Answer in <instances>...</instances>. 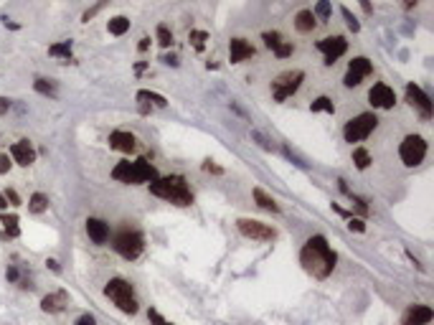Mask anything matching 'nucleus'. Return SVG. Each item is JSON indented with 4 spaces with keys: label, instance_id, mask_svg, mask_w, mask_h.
Wrapping results in <instances>:
<instances>
[{
    "label": "nucleus",
    "instance_id": "423d86ee",
    "mask_svg": "<svg viewBox=\"0 0 434 325\" xmlns=\"http://www.w3.org/2000/svg\"><path fill=\"white\" fill-rule=\"evenodd\" d=\"M376 127H378V117H376L373 112H363V114H358V117H353V119L345 122L343 137H345L348 142H361V140H366Z\"/></svg>",
    "mask_w": 434,
    "mask_h": 325
},
{
    "label": "nucleus",
    "instance_id": "412c9836",
    "mask_svg": "<svg viewBox=\"0 0 434 325\" xmlns=\"http://www.w3.org/2000/svg\"><path fill=\"white\" fill-rule=\"evenodd\" d=\"M254 201H257V206L264 209V211H272V214H280V211H282L280 204H277L264 188H254Z\"/></svg>",
    "mask_w": 434,
    "mask_h": 325
},
{
    "label": "nucleus",
    "instance_id": "ea45409f",
    "mask_svg": "<svg viewBox=\"0 0 434 325\" xmlns=\"http://www.w3.org/2000/svg\"><path fill=\"white\" fill-rule=\"evenodd\" d=\"M343 84H345L348 89H353V87H358V84H361V79H358V76H353V74H345Z\"/></svg>",
    "mask_w": 434,
    "mask_h": 325
},
{
    "label": "nucleus",
    "instance_id": "aec40b11",
    "mask_svg": "<svg viewBox=\"0 0 434 325\" xmlns=\"http://www.w3.org/2000/svg\"><path fill=\"white\" fill-rule=\"evenodd\" d=\"M315 26H318V18L312 16V11H300V13H297V18H295V28H297L300 33H312V31H315Z\"/></svg>",
    "mask_w": 434,
    "mask_h": 325
},
{
    "label": "nucleus",
    "instance_id": "f3484780",
    "mask_svg": "<svg viewBox=\"0 0 434 325\" xmlns=\"http://www.w3.org/2000/svg\"><path fill=\"white\" fill-rule=\"evenodd\" d=\"M87 234L94 244H104L109 241V224L102 219H87Z\"/></svg>",
    "mask_w": 434,
    "mask_h": 325
},
{
    "label": "nucleus",
    "instance_id": "c03bdc74",
    "mask_svg": "<svg viewBox=\"0 0 434 325\" xmlns=\"http://www.w3.org/2000/svg\"><path fill=\"white\" fill-rule=\"evenodd\" d=\"M160 61H163V64H168V66H178V56H173V54H170V56L165 54Z\"/></svg>",
    "mask_w": 434,
    "mask_h": 325
},
{
    "label": "nucleus",
    "instance_id": "72a5a7b5",
    "mask_svg": "<svg viewBox=\"0 0 434 325\" xmlns=\"http://www.w3.org/2000/svg\"><path fill=\"white\" fill-rule=\"evenodd\" d=\"M340 13H343V18H345V23H348V28H350V31H358V28H361V23L356 21V16H353L348 8H340Z\"/></svg>",
    "mask_w": 434,
    "mask_h": 325
},
{
    "label": "nucleus",
    "instance_id": "f8f14e48",
    "mask_svg": "<svg viewBox=\"0 0 434 325\" xmlns=\"http://www.w3.org/2000/svg\"><path fill=\"white\" fill-rule=\"evenodd\" d=\"M406 99H409V104H411V107H416V109H419V114H421V117H431V99L424 94V89H421V87H416V84H406Z\"/></svg>",
    "mask_w": 434,
    "mask_h": 325
},
{
    "label": "nucleus",
    "instance_id": "0eeeda50",
    "mask_svg": "<svg viewBox=\"0 0 434 325\" xmlns=\"http://www.w3.org/2000/svg\"><path fill=\"white\" fill-rule=\"evenodd\" d=\"M399 155L404 160V166H409V168L419 166V162L426 157V142H424V137L421 135H406L401 140V145H399Z\"/></svg>",
    "mask_w": 434,
    "mask_h": 325
},
{
    "label": "nucleus",
    "instance_id": "393cba45",
    "mask_svg": "<svg viewBox=\"0 0 434 325\" xmlns=\"http://www.w3.org/2000/svg\"><path fill=\"white\" fill-rule=\"evenodd\" d=\"M33 89L38 94H44V97H56V84L51 79H36L33 82Z\"/></svg>",
    "mask_w": 434,
    "mask_h": 325
},
{
    "label": "nucleus",
    "instance_id": "a19ab883",
    "mask_svg": "<svg viewBox=\"0 0 434 325\" xmlns=\"http://www.w3.org/2000/svg\"><path fill=\"white\" fill-rule=\"evenodd\" d=\"M76 325H97V320H94V315L87 312V315H82V317L76 320Z\"/></svg>",
    "mask_w": 434,
    "mask_h": 325
},
{
    "label": "nucleus",
    "instance_id": "dca6fc26",
    "mask_svg": "<svg viewBox=\"0 0 434 325\" xmlns=\"http://www.w3.org/2000/svg\"><path fill=\"white\" fill-rule=\"evenodd\" d=\"M135 135L132 132H125V130H114L109 135V147L112 150H120V152H132L137 145H135Z\"/></svg>",
    "mask_w": 434,
    "mask_h": 325
},
{
    "label": "nucleus",
    "instance_id": "4468645a",
    "mask_svg": "<svg viewBox=\"0 0 434 325\" xmlns=\"http://www.w3.org/2000/svg\"><path fill=\"white\" fill-rule=\"evenodd\" d=\"M254 56V46L249 44V41H244V38H231V44H229V61L231 64H242V61H247V59H252Z\"/></svg>",
    "mask_w": 434,
    "mask_h": 325
},
{
    "label": "nucleus",
    "instance_id": "c85d7f7f",
    "mask_svg": "<svg viewBox=\"0 0 434 325\" xmlns=\"http://www.w3.org/2000/svg\"><path fill=\"white\" fill-rule=\"evenodd\" d=\"M49 54L51 56H61V59H71V41H61V44H54L51 49H49Z\"/></svg>",
    "mask_w": 434,
    "mask_h": 325
},
{
    "label": "nucleus",
    "instance_id": "6e6552de",
    "mask_svg": "<svg viewBox=\"0 0 434 325\" xmlns=\"http://www.w3.org/2000/svg\"><path fill=\"white\" fill-rule=\"evenodd\" d=\"M302 82H305V71H300V69L280 74V76L272 82V94H274V99H277V102L290 99V97L300 89V84H302Z\"/></svg>",
    "mask_w": 434,
    "mask_h": 325
},
{
    "label": "nucleus",
    "instance_id": "6ab92c4d",
    "mask_svg": "<svg viewBox=\"0 0 434 325\" xmlns=\"http://www.w3.org/2000/svg\"><path fill=\"white\" fill-rule=\"evenodd\" d=\"M348 74H353V76H358V79H363V76H368V74H373V64L366 59V56H356L350 64H348Z\"/></svg>",
    "mask_w": 434,
    "mask_h": 325
},
{
    "label": "nucleus",
    "instance_id": "49530a36",
    "mask_svg": "<svg viewBox=\"0 0 434 325\" xmlns=\"http://www.w3.org/2000/svg\"><path fill=\"white\" fill-rule=\"evenodd\" d=\"M8 279L11 282H18V269L16 267H8Z\"/></svg>",
    "mask_w": 434,
    "mask_h": 325
},
{
    "label": "nucleus",
    "instance_id": "7ed1b4c3",
    "mask_svg": "<svg viewBox=\"0 0 434 325\" xmlns=\"http://www.w3.org/2000/svg\"><path fill=\"white\" fill-rule=\"evenodd\" d=\"M112 178L120 181V183L140 186V183H152V181H157V171H155V166H150V162L142 160V157L135 160V162L122 160V162H117V166H114Z\"/></svg>",
    "mask_w": 434,
    "mask_h": 325
},
{
    "label": "nucleus",
    "instance_id": "2f4dec72",
    "mask_svg": "<svg viewBox=\"0 0 434 325\" xmlns=\"http://www.w3.org/2000/svg\"><path fill=\"white\" fill-rule=\"evenodd\" d=\"M157 44H160L163 49L173 46V33H170L168 26H157Z\"/></svg>",
    "mask_w": 434,
    "mask_h": 325
},
{
    "label": "nucleus",
    "instance_id": "37998d69",
    "mask_svg": "<svg viewBox=\"0 0 434 325\" xmlns=\"http://www.w3.org/2000/svg\"><path fill=\"white\" fill-rule=\"evenodd\" d=\"M11 109V99H6V97H0V117H3L6 112Z\"/></svg>",
    "mask_w": 434,
    "mask_h": 325
},
{
    "label": "nucleus",
    "instance_id": "09e8293b",
    "mask_svg": "<svg viewBox=\"0 0 434 325\" xmlns=\"http://www.w3.org/2000/svg\"><path fill=\"white\" fill-rule=\"evenodd\" d=\"M46 264H49V267H51V269H54V272H59V262H56V259H49V262H46Z\"/></svg>",
    "mask_w": 434,
    "mask_h": 325
},
{
    "label": "nucleus",
    "instance_id": "9d476101",
    "mask_svg": "<svg viewBox=\"0 0 434 325\" xmlns=\"http://www.w3.org/2000/svg\"><path fill=\"white\" fill-rule=\"evenodd\" d=\"M318 49L325 54V64L333 66L335 59H340V56L348 51V41H345L343 36H328V38L318 41Z\"/></svg>",
    "mask_w": 434,
    "mask_h": 325
},
{
    "label": "nucleus",
    "instance_id": "f704fd0d",
    "mask_svg": "<svg viewBox=\"0 0 434 325\" xmlns=\"http://www.w3.org/2000/svg\"><path fill=\"white\" fill-rule=\"evenodd\" d=\"M147 320H150V325H173V322H168L157 310H147Z\"/></svg>",
    "mask_w": 434,
    "mask_h": 325
},
{
    "label": "nucleus",
    "instance_id": "bb28decb",
    "mask_svg": "<svg viewBox=\"0 0 434 325\" xmlns=\"http://www.w3.org/2000/svg\"><path fill=\"white\" fill-rule=\"evenodd\" d=\"M310 109H312V112H328V114H335V104H333V99H330V97H318V99L310 104Z\"/></svg>",
    "mask_w": 434,
    "mask_h": 325
},
{
    "label": "nucleus",
    "instance_id": "c756f323",
    "mask_svg": "<svg viewBox=\"0 0 434 325\" xmlns=\"http://www.w3.org/2000/svg\"><path fill=\"white\" fill-rule=\"evenodd\" d=\"M188 41L195 46V51H203V46H206V41H208V33H206V31H190V33H188Z\"/></svg>",
    "mask_w": 434,
    "mask_h": 325
},
{
    "label": "nucleus",
    "instance_id": "4c0bfd02",
    "mask_svg": "<svg viewBox=\"0 0 434 325\" xmlns=\"http://www.w3.org/2000/svg\"><path fill=\"white\" fill-rule=\"evenodd\" d=\"M11 166H13L11 157H8V155H0V176H6V173L11 171Z\"/></svg>",
    "mask_w": 434,
    "mask_h": 325
},
{
    "label": "nucleus",
    "instance_id": "ddd939ff",
    "mask_svg": "<svg viewBox=\"0 0 434 325\" xmlns=\"http://www.w3.org/2000/svg\"><path fill=\"white\" fill-rule=\"evenodd\" d=\"M434 317V310L429 305H411L404 317H401V325H426L429 320Z\"/></svg>",
    "mask_w": 434,
    "mask_h": 325
},
{
    "label": "nucleus",
    "instance_id": "5701e85b",
    "mask_svg": "<svg viewBox=\"0 0 434 325\" xmlns=\"http://www.w3.org/2000/svg\"><path fill=\"white\" fill-rule=\"evenodd\" d=\"M109 33L112 36H122V33H127L130 31V18H125V16H114L112 21H109Z\"/></svg>",
    "mask_w": 434,
    "mask_h": 325
},
{
    "label": "nucleus",
    "instance_id": "8fccbe9b",
    "mask_svg": "<svg viewBox=\"0 0 434 325\" xmlns=\"http://www.w3.org/2000/svg\"><path fill=\"white\" fill-rule=\"evenodd\" d=\"M6 206H8V201H6V196H3V193H0V211H3Z\"/></svg>",
    "mask_w": 434,
    "mask_h": 325
},
{
    "label": "nucleus",
    "instance_id": "39448f33",
    "mask_svg": "<svg viewBox=\"0 0 434 325\" xmlns=\"http://www.w3.org/2000/svg\"><path fill=\"white\" fill-rule=\"evenodd\" d=\"M112 247H114V252H117L120 257H125V259H137V257L142 254V249H145V239H142V234L135 231V229H120V231L114 234V239H112Z\"/></svg>",
    "mask_w": 434,
    "mask_h": 325
},
{
    "label": "nucleus",
    "instance_id": "9b49d317",
    "mask_svg": "<svg viewBox=\"0 0 434 325\" xmlns=\"http://www.w3.org/2000/svg\"><path fill=\"white\" fill-rule=\"evenodd\" d=\"M368 102H371V107L391 109V107L396 104V94H393V89L386 87V84H373L371 92H368Z\"/></svg>",
    "mask_w": 434,
    "mask_h": 325
},
{
    "label": "nucleus",
    "instance_id": "473e14b6",
    "mask_svg": "<svg viewBox=\"0 0 434 325\" xmlns=\"http://www.w3.org/2000/svg\"><path fill=\"white\" fill-rule=\"evenodd\" d=\"M312 16H320L323 21H328V18H330V3H328V0H323V3H318V6H315Z\"/></svg>",
    "mask_w": 434,
    "mask_h": 325
},
{
    "label": "nucleus",
    "instance_id": "a211bd4d",
    "mask_svg": "<svg viewBox=\"0 0 434 325\" xmlns=\"http://www.w3.org/2000/svg\"><path fill=\"white\" fill-rule=\"evenodd\" d=\"M66 305H69V295H66L64 290L51 292V295H46V297L41 300V310H44V312H61Z\"/></svg>",
    "mask_w": 434,
    "mask_h": 325
},
{
    "label": "nucleus",
    "instance_id": "4be33fe9",
    "mask_svg": "<svg viewBox=\"0 0 434 325\" xmlns=\"http://www.w3.org/2000/svg\"><path fill=\"white\" fill-rule=\"evenodd\" d=\"M0 224L6 226L3 231V239H16L21 231H18V216L16 214H0Z\"/></svg>",
    "mask_w": 434,
    "mask_h": 325
},
{
    "label": "nucleus",
    "instance_id": "2eb2a0df",
    "mask_svg": "<svg viewBox=\"0 0 434 325\" xmlns=\"http://www.w3.org/2000/svg\"><path fill=\"white\" fill-rule=\"evenodd\" d=\"M11 157L18 162V166L28 168L31 162L36 160V152H33V147H31V142H28V140H21V142L11 145Z\"/></svg>",
    "mask_w": 434,
    "mask_h": 325
},
{
    "label": "nucleus",
    "instance_id": "79ce46f5",
    "mask_svg": "<svg viewBox=\"0 0 434 325\" xmlns=\"http://www.w3.org/2000/svg\"><path fill=\"white\" fill-rule=\"evenodd\" d=\"M6 201H11L13 206H21V198H18L16 191H6Z\"/></svg>",
    "mask_w": 434,
    "mask_h": 325
},
{
    "label": "nucleus",
    "instance_id": "58836bf2",
    "mask_svg": "<svg viewBox=\"0 0 434 325\" xmlns=\"http://www.w3.org/2000/svg\"><path fill=\"white\" fill-rule=\"evenodd\" d=\"M203 171H208V173H216V176H221V173H224V168H219V166H213L211 160H206V162H203Z\"/></svg>",
    "mask_w": 434,
    "mask_h": 325
},
{
    "label": "nucleus",
    "instance_id": "c9c22d12",
    "mask_svg": "<svg viewBox=\"0 0 434 325\" xmlns=\"http://www.w3.org/2000/svg\"><path fill=\"white\" fill-rule=\"evenodd\" d=\"M292 51H295V46H292L290 41H282V46H280L274 54H277L280 59H287V56H292Z\"/></svg>",
    "mask_w": 434,
    "mask_h": 325
},
{
    "label": "nucleus",
    "instance_id": "b1692460",
    "mask_svg": "<svg viewBox=\"0 0 434 325\" xmlns=\"http://www.w3.org/2000/svg\"><path fill=\"white\" fill-rule=\"evenodd\" d=\"M353 162H356L358 171H366L373 160H371V152H368L366 147H356V150H353Z\"/></svg>",
    "mask_w": 434,
    "mask_h": 325
},
{
    "label": "nucleus",
    "instance_id": "f03ea898",
    "mask_svg": "<svg viewBox=\"0 0 434 325\" xmlns=\"http://www.w3.org/2000/svg\"><path fill=\"white\" fill-rule=\"evenodd\" d=\"M150 193L163 198V201H170L175 206H190L193 204V193L185 183L183 176H165V178H157L150 183Z\"/></svg>",
    "mask_w": 434,
    "mask_h": 325
},
{
    "label": "nucleus",
    "instance_id": "1a4fd4ad",
    "mask_svg": "<svg viewBox=\"0 0 434 325\" xmlns=\"http://www.w3.org/2000/svg\"><path fill=\"white\" fill-rule=\"evenodd\" d=\"M236 226H239V231H242L244 236H249V239H254V241H272V239H277V231H274L272 226L257 221V219H239Z\"/></svg>",
    "mask_w": 434,
    "mask_h": 325
},
{
    "label": "nucleus",
    "instance_id": "de8ad7c7",
    "mask_svg": "<svg viewBox=\"0 0 434 325\" xmlns=\"http://www.w3.org/2000/svg\"><path fill=\"white\" fill-rule=\"evenodd\" d=\"M147 46H150V38H140L137 49H140V51H147Z\"/></svg>",
    "mask_w": 434,
    "mask_h": 325
},
{
    "label": "nucleus",
    "instance_id": "20e7f679",
    "mask_svg": "<svg viewBox=\"0 0 434 325\" xmlns=\"http://www.w3.org/2000/svg\"><path fill=\"white\" fill-rule=\"evenodd\" d=\"M104 295H107L125 315H135V312H137V297H135L132 285H130L127 279H122V277L109 279L107 287H104Z\"/></svg>",
    "mask_w": 434,
    "mask_h": 325
},
{
    "label": "nucleus",
    "instance_id": "a878e982",
    "mask_svg": "<svg viewBox=\"0 0 434 325\" xmlns=\"http://www.w3.org/2000/svg\"><path fill=\"white\" fill-rule=\"evenodd\" d=\"M137 99H140V102H150V104H155V107H165V104H168L163 94H155V92H147V89H140V92H137Z\"/></svg>",
    "mask_w": 434,
    "mask_h": 325
},
{
    "label": "nucleus",
    "instance_id": "a18cd8bd",
    "mask_svg": "<svg viewBox=\"0 0 434 325\" xmlns=\"http://www.w3.org/2000/svg\"><path fill=\"white\" fill-rule=\"evenodd\" d=\"M99 11H102V6H94V8H92V11H87V13H84V16H82V21H89V18H92V16H94V13H99Z\"/></svg>",
    "mask_w": 434,
    "mask_h": 325
},
{
    "label": "nucleus",
    "instance_id": "e433bc0d",
    "mask_svg": "<svg viewBox=\"0 0 434 325\" xmlns=\"http://www.w3.org/2000/svg\"><path fill=\"white\" fill-rule=\"evenodd\" d=\"M348 229H350V231H358V234H363V231H366V224H363L361 219H350V221H348Z\"/></svg>",
    "mask_w": 434,
    "mask_h": 325
},
{
    "label": "nucleus",
    "instance_id": "7c9ffc66",
    "mask_svg": "<svg viewBox=\"0 0 434 325\" xmlns=\"http://www.w3.org/2000/svg\"><path fill=\"white\" fill-rule=\"evenodd\" d=\"M262 38H264V46H267V49H272V51H277V49L282 46V36H280L277 31H267Z\"/></svg>",
    "mask_w": 434,
    "mask_h": 325
},
{
    "label": "nucleus",
    "instance_id": "cd10ccee",
    "mask_svg": "<svg viewBox=\"0 0 434 325\" xmlns=\"http://www.w3.org/2000/svg\"><path fill=\"white\" fill-rule=\"evenodd\" d=\"M46 206H49V198H46L44 193H33L31 201H28V211H31V214H44Z\"/></svg>",
    "mask_w": 434,
    "mask_h": 325
},
{
    "label": "nucleus",
    "instance_id": "f257e3e1",
    "mask_svg": "<svg viewBox=\"0 0 434 325\" xmlns=\"http://www.w3.org/2000/svg\"><path fill=\"white\" fill-rule=\"evenodd\" d=\"M300 262H302L305 272H310V274L318 277V279H325V277L335 269L338 257H335V252L330 249L328 239L320 236V234H315V236H310V239L305 241V247H302V252H300Z\"/></svg>",
    "mask_w": 434,
    "mask_h": 325
}]
</instances>
